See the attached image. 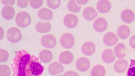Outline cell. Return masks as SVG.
Returning <instances> with one entry per match:
<instances>
[{"label": "cell", "instance_id": "cell-1", "mask_svg": "<svg viewBox=\"0 0 135 76\" xmlns=\"http://www.w3.org/2000/svg\"><path fill=\"white\" fill-rule=\"evenodd\" d=\"M13 62L11 65L13 75L16 76H26L25 72L26 66L31 57L26 51L22 50L16 52Z\"/></svg>", "mask_w": 135, "mask_h": 76}, {"label": "cell", "instance_id": "cell-2", "mask_svg": "<svg viewBox=\"0 0 135 76\" xmlns=\"http://www.w3.org/2000/svg\"><path fill=\"white\" fill-rule=\"evenodd\" d=\"M44 69V66L39 60V58L32 55L25 68L26 76H41Z\"/></svg>", "mask_w": 135, "mask_h": 76}, {"label": "cell", "instance_id": "cell-3", "mask_svg": "<svg viewBox=\"0 0 135 76\" xmlns=\"http://www.w3.org/2000/svg\"><path fill=\"white\" fill-rule=\"evenodd\" d=\"M31 18L30 15L25 11H20L16 15L15 21L17 25L21 28H25L30 24Z\"/></svg>", "mask_w": 135, "mask_h": 76}, {"label": "cell", "instance_id": "cell-4", "mask_svg": "<svg viewBox=\"0 0 135 76\" xmlns=\"http://www.w3.org/2000/svg\"><path fill=\"white\" fill-rule=\"evenodd\" d=\"M6 35L8 40L12 43L18 42L22 37L20 31L16 27H11L9 28L7 31Z\"/></svg>", "mask_w": 135, "mask_h": 76}, {"label": "cell", "instance_id": "cell-5", "mask_svg": "<svg viewBox=\"0 0 135 76\" xmlns=\"http://www.w3.org/2000/svg\"><path fill=\"white\" fill-rule=\"evenodd\" d=\"M60 42L63 47L66 49H70L72 48L74 45V38L71 34L65 33L61 36Z\"/></svg>", "mask_w": 135, "mask_h": 76}, {"label": "cell", "instance_id": "cell-6", "mask_svg": "<svg viewBox=\"0 0 135 76\" xmlns=\"http://www.w3.org/2000/svg\"><path fill=\"white\" fill-rule=\"evenodd\" d=\"M41 42L44 47L52 49L54 48L56 43L55 37L51 34H47L44 35L41 38Z\"/></svg>", "mask_w": 135, "mask_h": 76}, {"label": "cell", "instance_id": "cell-7", "mask_svg": "<svg viewBox=\"0 0 135 76\" xmlns=\"http://www.w3.org/2000/svg\"><path fill=\"white\" fill-rule=\"evenodd\" d=\"M78 23V18L75 15L69 13L66 15L63 19V23L67 27L74 28L76 27Z\"/></svg>", "mask_w": 135, "mask_h": 76}, {"label": "cell", "instance_id": "cell-8", "mask_svg": "<svg viewBox=\"0 0 135 76\" xmlns=\"http://www.w3.org/2000/svg\"><path fill=\"white\" fill-rule=\"evenodd\" d=\"M108 27L106 20L104 18L99 17L96 19L94 21L93 27L94 30L99 32L105 31Z\"/></svg>", "mask_w": 135, "mask_h": 76}, {"label": "cell", "instance_id": "cell-9", "mask_svg": "<svg viewBox=\"0 0 135 76\" xmlns=\"http://www.w3.org/2000/svg\"><path fill=\"white\" fill-rule=\"evenodd\" d=\"M75 65L76 68L78 70L81 72H85L89 68L90 63L87 58L82 57L76 60Z\"/></svg>", "mask_w": 135, "mask_h": 76}, {"label": "cell", "instance_id": "cell-10", "mask_svg": "<svg viewBox=\"0 0 135 76\" xmlns=\"http://www.w3.org/2000/svg\"><path fill=\"white\" fill-rule=\"evenodd\" d=\"M118 37L114 33L112 32H107L104 35L103 41L104 44L108 46H112L115 45L118 42Z\"/></svg>", "mask_w": 135, "mask_h": 76}, {"label": "cell", "instance_id": "cell-11", "mask_svg": "<svg viewBox=\"0 0 135 76\" xmlns=\"http://www.w3.org/2000/svg\"><path fill=\"white\" fill-rule=\"evenodd\" d=\"M81 51L82 53L86 56L92 55L95 51V46L92 42L89 41L84 43L81 47Z\"/></svg>", "mask_w": 135, "mask_h": 76}, {"label": "cell", "instance_id": "cell-12", "mask_svg": "<svg viewBox=\"0 0 135 76\" xmlns=\"http://www.w3.org/2000/svg\"><path fill=\"white\" fill-rule=\"evenodd\" d=\"M64 69V66L60 63L55 61L50 64L48 68V71L51 75H56L62 73Z\"/></svg>", "mask_w": 135, "mask_h": 76}, {"label": "cell", "instance_id": "cell-13", "mask_svg": "<svg viewBox=\"0 0 135 76\" xmlns=\"http://www.w3.org/2000/svg\"><path fill=\"white\" fill-rule=\"evenodd\" d=\"M74 57L72 53L68 51L62 52L60 54L59 57V62L63 64L68 65L73 61Z\"/></svg>", "mask_w": 135, "mask_h": 76}, {"label": "cell", "instance_id": "cell-14", "mask_svg": "<svg viewBox=\"0 0 135 76\" xmlns=\"http://www.w3.org/2000/svg\"><path fill=\"white\" fill-rule=\"evenodd\" d=\"M96 8L98 11L101 13H105L110 11L111 8L110 2L107 0H100L97 3Z\"/></svg>", "mask_w": 135, "mask_h": 76}, {"label": "cell", "instance_id": "cell-15", "mask_svg": "<svg viewBox=\"0 0 135 76\" xmlns=\"http://www.w3.org/2000/svg\"><path fill=\"white\" fill-rule=\"evenodd\" d=\"M128 66L127 61L124 59L118 60L114 63L113 68L115 71L118 73H122L126 70Z\"/></svg>", "mask_w": 135, "mask_h": 76}, {"label": "cell", "instance_id": "cell-16", "mask_svg": "<svg viewBox=\"0 0 135 76\" xmlns=\"http://www.w3.org/2000/svg\"><path fill=\"white\" fill-rule=\"evenodd\" d=\"M82 15L83 18L86 20L91 21L93 20L98 16L97 11L91 7H88L83 10Z\"/></svg>", "mask_w": 135, "mask_h": 76}, {"label": "cell", "instance_id": "cell-17", "mask_svg": "<svg viewBox=\"0 0 135 76\" xmlns=\"http://www.w3.org/2000/svg\"><path fill=\"white\" fill-rule=\"evenodd\" d=\"M102 59L105 63L110 64L113 62L115 59L114 52L111 49H107L102 52Z\"/></svg>", "mask_w": 135, "mask_h": 76}, {"label": "cell", "instance_id": "cell-18", "mask_svg": "<svg viewBox=\"0 0 135 76\" xmlns=\"http://www.w3.org/2000/svg\"><path fill=\"white\" fill-rule=\"evenodd\" d=\"M120 17L123 22L126 23H130L133 22L134 19V14L131 10L126 9L122 12Z\"/></svg>", "mask_w": 135, "mask_h": 76}, {"label": "cell", "instance_id": "cell-19", "mask_svg": "<svg viewBox=\"0 0 135 76\" xmlns=\"http://www.w3.org/2000/svg\"><path fill=\"white\" fill-rule=\"evenodd\" d=\"M2 17L5 20H10L13 18L15 15V11L10 6H4L1 11Z\"/></svg>", "mask_w": 135, "mask_h": 76}, {"label": "cell", "instance_id": "cell-20", "mask_svg": "<svg viewBox=\"0 0 135 76\" xmlns=\"http://www.w3.org/2000/svg\"><path fill=\"white\" fill-rule=\"evenodd\" d=\"M39 18L41 19L46 21L51 20L53 17V13L50 10L45 7L40 9L38 13Z\"/></svg>", "mask_w": 135, "mask_h": 76}, {"label": "cell", "instance_id": "cell-21", "mask_svg": "<svg viewBox=\"0 0 135 76\" xmlns=\"http://www.w3.org/2000/svg\"><path fill=\"white\" fill-rule=\"evenodd\" d=\"M50 23L47 22L41 21L38 22L35 27V29L40 33H47L49 32L51 29Z\"/></svg>", "mask_w": 135, "mask_h": 76}, {"label": "cell", "instance_id": "cell-22", "mask_svg": "<svg viewBox=\"0 0 135 76\" xmlns=\"http://www.w3.org/2000/svg\"><path fill=\"white\" fill-rule=\"evenodd\" d=\"M39 58L41 61L43 63H46L52 60L53 55L50 50L44 49L40 51L39 54Z\"/></svg>", "mask_w": 135, "mask_h": 76}, {"label": "cell", "instance_id": "cell-23", "mask_svg": "<svg viewBox=\"0 0 135 76\" xmlns=\"http://www.w3.org/2000/svg\"><path fill=\"white\" fill-rule=\"evenodd\" d=\"M125 45L122 43L118 44L114 48V53L115 56L119 59H122L126 56L125 51Z\"/></svg>", "mask_w": 135, "mask_h": 76}, {"label": "cell", "instance_id": "cell-24", "mask_svg": "<svg viewBox=\"0 0 135 76\" xmlns=\"http://www.w3.org/2000/svg\"><path fill=\"white\" fill-rule=\"evenodd\" d=\"M130 32L129 27L124 25L120 26L117 30L118 36L122 39H125L127 38L130 35Z\"/></svg>", "mask_w": 135, "mask_h": 76}, {"label": "cell", "instance_id": "cell-25", "mask_svg": "<svg viewBox=\"0 0 135 76\" xmlns=\"http://www.w3.org/2000/svg\"><path fill=\"white\" fill-rule=\"evenodd\" d=\"M105 70L104 67L100 64L95 65L91 72V76H105Z\"/></svg>", "mask_w": 135, "mask_h": 76}, {"label": "cell", "instance_id": "cell-26", "mask_svg": "<svg viewBox=\"0 0 135 76\" xmlns=\"http://www.w3.org/2000/svg\"><path fill=\"white\" fill-rule=\"evenodd\" d=\"M75 0L69 1L67 4V8L70 12L75 13L79 12L81 8V6L76 3Z\"/></svg>", "mask_w": 135, "mask_h": 76}, {"label": "cell", "instance_id": "cell-27", "mask_svg": "<svg viewBox=\"0 0 135 76\" xmlns=\"http://www.w3.org/2000/svg\"><path fill=\"white\" fill-rule=\"evenodd\" d=\"M126 76H135V59L130 60V63L128 69Z\"/></svg>", "mask_w": 135, "mask_h": 76}, {"label": "cell", "instance_id": "cell-28", "mask_svg": "<svg viewBox=\"0 0 135 76\" xmlns=\"http://www.w3.org/2000/svg\"><path fill=\"white\" fill-rule=\"evenodd\" d=\"M60 0H47L46 4L50 8L52 9H56L58 8L60 5Z\"/></svg>", "mask_w": 135, "mask_h": 76}, {"label": "cell", "instance_id": "cell-29", "mask_svg": "<svg viewBox=\"0 0 135 76\" xmlns=\"http://www.w3.org/2000/svg\"><path fill=\"white\" fill-rule=\"evenodd\" d=\"M11 69L9 68L6 65H0V76H10Z\"/></svg>", "mask_w": 135, "mask_h": 76}, {"label": "cell", "instance_id": "cell-30", "mask_svg": "<svg viewBox=\"0 0 135 76\" xmlns=\"http://www.w3.org/2000/svg\"><path fill=\"white\" fill-rule=\"evenodd\" d=\"M9 54L8 52L3 49H0V62H6L8 60Z\"/></svg>", "mask_w": 135, "mask_h": 76}, {"label": "cell", "instance_id": "cell-31", "mask_svg": "<svg viewBox=\"0 0 135 76\" xmlns=\"http://www.w3.org/2000/svg\"><path fill=\"white\" fill-rule=\"evenodd\" d=\"M43 3L42 0H31L30 1V4L33 8L37 9L42 6Z\"/></svg>", "mask_w": 135, "mask_h": 76}, {"label": "cell", "instance_id": "cell-32", "mask_svg": "<svg viewBox=\"0 0 135 76\" xmlns=\"http://www.w3.org/2000/svg\"><path fill=\"white\" fill-rule=\"evenodd\" d=\"M29 1H30L28 0H17V6L20 7L25 8L27 6Z\"/></svg>", "mask_w": 135, "mask_h": 76}, {"label": "cell", "instance_id": "cell-33", "mask_svg": "<svg viewBox=\"0 0 135 76\" xmlns=\"http://www.w3.org/2000/svg\"><path fill=\"white\" fill-rule=\"evenodd\" d=\"M2 4L5 6L9 5L12 6L15 3V0H2Z\"/></svg>", "mask_w": 135, "mask_h": 76}, {"label": "cell", "instance_id": "cell-34", "mask_svg": "<svg viewBox=\"0 0 135 76\" xmlns=\"http://www.w3.org/2000/svg\"><path fill=\"white\" fill-rule=\"evenodd\" d=\"M64 76H79L78 74L75 72L73 71H68L65 72Z\"/></svg>", "mask_w": 135, "mask_h": 76}, {"label": "cell", "instance_id": "cell-35", "mask_svg": "<svg viewBox=\"0 0 135 76\" xmlns=\"http://www.w3.org/2000/svg\"><path fill=\"white\" fill-rule=\"evenodd\" d=\"M129 43L131 47L135 49V35L132 36L130 38Z\"/></svg>", "mask_w": 135, "mask_h": 76}, {"label": "cell", "instance_id": "cell-36", "mask_svg": "<svg viewBox=\"0 0 135 76\" xmlns=\"http://www.w3.org/2000/svg\"><path fill=\"white\" fill-rule=\"evenodd\" d=\"M77 3L79 4L84 5L86 3L89 1L88 0H76Z\"/></svg>", "mask_w": 135, "mask_h": 76}, {"label": "cell", "instance_id": "cell-37", "mask_svg": "<svg viewBox=\"0 0 135 76\" xmlns=\"http://www.w3.org/2000/svg\"><path fill=\"white\" fill-rule=\"evenodd\" d=\"M57 76H63V75H58Z\"/></svg>", "mask_w": 135, "mask_h": 76}]
</instances>
